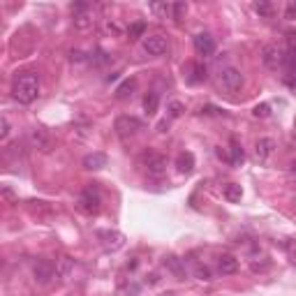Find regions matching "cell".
I'll return each mask as SVG.
<instances>
[{"label":"cell","mask_w":296,"mask_h":296,"mask_svg":"<svg viewBox=\"0 0 296 296\" xmlns=\"http://www.w3.org/2000/svg\"><path fill=\"white\" fill-rule=\"evenodd\" d=\"M102 30H104L107 35H121V26H118L116 21H111V19L104 21V24H102Z\"/></svg>","instance_id":"obj_30"},{"label":"cell","mask_w":296,"mask_h":296,"mask_svg":"<svg viewBox=\"0 0 296 296\" xmlns=\"http://www.w3.org/2000/svg\"><path fill=\"white\" fill-rule=\"evenodd\" d=\"M167 130H169V121L165 118V121L157 123V132H167Z\"/></svg>","instance_id":"obj_36"},{"label":"cell","mask_w":296,"mask_h":296,"mask_svg":"<svg viewBox=\"0 0 296 296\" xmlns=\"http://www.w3.org/2000/svg\"><path fill=\"white\" fill-rule=\"evenodd\" d=\"M176 167H178L180 174H190V171L194 169V155L192 153H180V155L176 157Z\"/></svg>","instance_id":"obj_17"},{"label":"cell","mask_w":296,"mask_h":296,"mask_svg":"<svg viewBox=\"0 0 296 296\" xmlns=\"http://www.w3.org/2000/svg\"><path fill=\"white\" fill-rule=\"evenodd\" d=\"M190 83H199V81H204L206 79V67H204V63H192L190 65Z\"/></svg>","instance_id":"obj_18"},{"label":"cell","mask_w":296,"mask_h":296,"mask_svg":"<svg viewBox=\"0 0 296 296\" xmlns=\"http://www.w3.org/2000/svg\"><path fill=\"white\" fill-rule=\"evenodd\" d=\"M192 273H194V278H197V280H201V282H211V280H213V276H211V268L209 266H201V264H197Z\"/></svg>","instance_id":"obj_25"},{"label":"cell","mask_w":296,"mask_h":296,"mask_svg":"<svg viewBox=\"0 0 296 296\" xmlns=\"http://www.w3.org/2000/svg\"><path fill=\"white\" fill-rule=\"evenodd\" d=\"M276 148H278V144L273 136H262V139H257V144H255V160H257L259 165H266V162L273 157Z\"/></svg>","instance_id":"obj_6"},{"label":"cell","mask_w":296,"mask_h":296,"mask_svg":"<svg viewBox=\"0 0 296 296\" xmlns=\"http://www.w3.org/2000/svg\"><path fill=\"white\" fill-rule=\"evenodd\" d=\"M100 206H102V197L97 192L93 185L83 188V192L79 194V201H77V209L86 215H97L100 213Z\"/></svg>","instance_id":"obj_3"},{"label":"cell","mask_w":296,"mask_h":296,"mask_svg":"<svg viewBox=\"0 0 296 296\" xmlns=\"http://www.w3.org/2000/svg\"><path fill=\"white\" fill-rule=\"evenodd\" d=\"M70 58L77 60V63H83V60H86V54H83V51H72V54H70Z\"/></svg>","instance_id":"obj_34"},{"label":"cell","mask_w":296,"mask_h":296,"mask_svg":"<svg viewBox=\"0 0 296 296\" xmlns=\"http://www.w3.org/2000/svg\"><path fill=\"white\" fill-rule=\"evenodd\" d=\"M162 296H178V294H174V291H167V294H162Z\"/></svg>","instance_id":"obj_38"},{"label":"cell","mask_w":296,"mask_h":296,"mask_svg":"<svg viewBox=\"0 0 296 296\" xmlns=\"http://www.w3.org/2000/svg\"><path fill=\"white\" fill-rule=\"evenodd\" d=\"M144 30H146V24L144 21H136V24H132L130 28H127V35H130V37H144Z\"/></svg>","instance_id":"obj_28"},{"label":"cell","mask_w":296,"mask_h":296,"mask_svg":"<svg viewBox=\"0 0 296 296\" xmlns=\"http://www.w3.org/2000/svg\"><path fill=\"white\" fill-rule=\"evenodd\" d=\"M107 167V155L104 153H88L83 157V169L88 171H97V169H104Z\"/></svg>","instance_id":"obj_14"},{"label":"cell","mask_w":296,"mask_h":296,"mask_svg":"<svg viewBox=\"0 0 296 296\" xmlns=\"http://www.w3.org/2000/svg\"><path fill=\"white\" fill-rule=\"evenodd\" d=\"M141 167L148 171V176H162L167 171V157L162 153L148 151L141 155Z\"/></svg>","instance_id":"obj_4"},{"label":"cell","mask_w":296,"mask_h":296,"mask_svg":"<svg viewBox=\"0 0 296 296\" xmlns=\"http://www.w3.org/2000/svg\"><path fill=\"white\" fill-rule=\"evenodd\" d=\"M151 10L155 12V14H160V16H169L171 14V5H167V3H155V5H151Z\"/></svg>","instance_id":"obj_31"},{"label":"cell","mask_w":296,"mask_h":296,"mask_svg":"<svg viewBox=\"0 0 296 296\" xmlns=\"http://www.w3.org/2000/svg\"><path fill=\"white\" fill-rule=\"evenodd\" d=\"M185 12H188V5H185V3H174V5H171V19L183 21Z\"/></svg>","instance_id":"obj_27"},{"label":"cell","mask_w":296,"mask_h":296,"mask_svg":"<svg viewBox=\"0 0 296 296\" xmlns=\"http://www.w3.org/2000/svg\"><path fill=\"white\" fill-rule=\"evenodd\" d=\"M28 141L33 148H37V151H42V153H49L54 148V139H51V134H49L44 127H33L28 134Z\"/></svg>","instance_id":"obj_7"},{"label":"cell","mask_w":296,"mask_h":296,"mask_svg":"<svg viewBox=\"0 0 296 296\" xmlns=\"http://www.w3.org/2000/svg\"><path fill=\"white\" fill-rule=\"evenodd\" d=\"M157 104H160V97H157V93H146V97H144V111L151 116V113H155L157 111Z\"/></svg>","instance_id":"obj_20"},{"label":"cell","mask_w":296,"mask_h":296,"mask_svg":"<svg viewBox=\"0 0 296 296\" xmlns=\"http://www.w3.org/2000/svg\"><path fill=\"white\" fill-rule=\"evenodd\" d=\"M253 116H255V118H266V116H271V104H266V102L257 104V107L253 109Z\"/></svg>","instance_id":"obj_29"},{"label":"cell","mask_w":296,"mask_h":296,"mask_svg":"<svg viewBox=\"0 0 296 296\" xmlns=\"http://www.w3.org/2000/svg\"><path fill=\"white\" fill-rule=\"evenodd\" d=\"M194 49L199 56H211L215 51V39L211 37L209 33H199L194 35Z\"/></svg>","instance_id":"obj_12"},{"label":"cell","mask_w":296,"mask_h":296,"mask_svg":"<svg viewBox=\"0 0 296 296\" xmlns=\"http://www.w3.org/2000/svg\"><path fill=\"white\" fill-rule=\"evenodd\" d=\"M74 271V262L70 257H60L58 264H56V276L60 278V280H67L70 276H72Z\"/></svg>","instance_id":"obj_15"},{"label":"cell","mask_w":296,"mask_h":296,"mask_svg":"<svg viewBox=\"0 0 296 296\" xmlns=\"http://www.w3.org/2000/svg\"><path fill=\"white\" fill-rule=\"evenodd\" d=\"M218 271H220V276H234V273L238 271V259L234 257V255H220Z\"/></svg>","instance_id":"obj_13"},{"label":"cell","mask_w":296,"mask_h":296,"mask_svg":"<svg viewBox=\"0 0 296 296\" xmlns=\"http://www.w3.org/2000/svg\"><path fill=\"white\" fill-rule=\"evenodd\" d=\"M97 238L102 241V248L107 253H118L125 245V236L121 232H97Z\"/></svg>","instance_id":"obj_9"},{"label":"cell","mask_w":296,"mask_h":296,"mask_svg":"<svg viewBox=\"0 0 296 296\" xmlns=\"http://www.w3.org/2000/svg\"><path fill=\"white\" fill-rule=\"evenodd\" d=\"M287 37H289V51H296V33H289Z\"/></svg>","instance_id":"obj_35"},{"label":"cell","mask_w":296,"mask_h":296,"mask_svg":"<svg viewBox=\"0 0 296 296\" xmlns=\"http://www.w3.org/2000/svg\"><path fill=\"white\" fill-rule=\"evenodd\" d=\"M134 86H136L134 79H125V81L116 88V97L118 100H127V97L132 95V90H134Z\"/></svg>","instance_id":"obj_22"},{"label":"cell","mask_w":296,"mask_h":296,"mask_svg":"<svg viewBox=\"0 0 296 296\" xmlns=\"http://www.w3.org/2000/svg\"><path fill=\"white\" fill-rule=\"evenodd\" d=\"M282 51L276 47V44H266V47L262 49V63L266 65L268 70H278V67H282Z\"/></svg>","instance_id":"obj_10"},{"label":"cell","mask_w":296,"mask_h":296,"mask_svg":"<svg viewBox=\"0 0 296 296\" xmlns=\"http://www.w3.org/2000/svg\"><path fill=\"white\" fill-rule=\"evenodd\" d=\"M218 88L222 93H227V95H236V93H241V88H243V74H241V70L232 67V65H227V67H220V72H218Z\"/></svg>","instance_id":"obj_2"},{"label":"cell","mask_w":296,"mask_h":296,"mask_svg":"<svg viewBox=\"0 0 296 296\" xmlns=\"http://www.w3.org/2000/svg\"><path fill=\"white\" fill-rule=\"evenodd\" d=\"M7 136H10V121H7V116L0 118V139L5 141Z\"/></svg>","instance_id":"obj_32"},{"label":"cell","mask_w":296,"mask_h":296,"mask_svg":"<svg viewBox=\"0 0 296 296\" xmlns=\"http://www.w3.org/2000/svg\"><path fill=\"white\" fill-rule=\"evenodd\" d=\"M285 19H296V3H289L287 5V10H285Z\"/></svg>","instance_id":"obj_33"},{"label":"cell","mask_w":296,"mask_h":296,"mask_svg":"<svg viewBox=\"0 0 296 296\" xmlns=\"http://www.w3.org/2000/svg\"><path fill=\"white\" fill-rule=\"evenodd\" d=\"M253 10L257 12L259 16H271V14H273L271 3H266V0H259V3H255V5H253Z\"/></svg>","instance_id":"obj_26"},{"label":"cell","mask_w":296,"mask_h":296,"mask_svg":"<svg viewBox=\"0 0 296 296\" xmlns=\"http://www.w3.org/2000/svg\"><path fill=\"white\" fill-rule=\"evenodd\" d=\"M33 276H35V282H39V285H49V282L56 278V268L51 266L47 259H39V262L33 266Z\"/></svg>","instance_id":"obj_11"},{"label":"cell","mask_w":296,"mask_h":296,"mask_svg":"<svg viewBox=\"0 0 296 296\" xmlns=\"http://www.w3.org/2000/svg\"><path fill=\"white\" fill-rule=\"evenodd\" d=\"M165 266L169 268L171 273H176V276H178V280H183V278H185V268H183V264H180V259L167 257V259H165Z\"/></svg>","instance_id":"obj_23"},{"label":"cell","mask_w":296,"mask_h":296,"mask_svg":"<svg viewBox=\"0 0 296 296\" xmlns=\"http://www.w3.org/2000/svg\"><path fill=\"white\" fill-rule=\"evenodd\" d=\"M3 197H5V199H12L14 194H12V190H10V188H3Z\"/></svg>","instance_id":"obj_37"},{"label":"cell","mask_w":296,"mask_h":296,"mask_svg":"<svg viewBox=\"0 0 296 296\" xmlns=\"http://www.w3.org/2000/svg\"><path fill=\"white\" fill-rule=\"evenodd\" d=\"M224 199H227L229 204H238V201L243 199V188L238 183H227L224 185Z\"/></svg>","instance_id":"obj_16"},{"label":"cell","mask_w":296,"mask_h":296,"mask_svg":"<svg viewBox=\"0 0 296 296\" xmlns=\"http://www.w3.org/2000/svg\"><path fill=\"white\" fill-rule=\"evenodd\" d=\"M167 111H169V118H180L185 113V104L178 102V100H171L169 107H167Z\"/></svg>","instance_id":"obj_24"},{"label":"cell","mask_w":296,"mask_h":296,"mask_svg":"<svg viewBox=\"0 0 296 296\" xmlns=\"http://www.w3.org/2000/svg\"><path fill=\"white\" fill-rule=\"evenodd\" d=\"M12 95L21 104H33L39 95V77L35 72H24L21 77H16Z\"/></svg>","instance_id":"obj_1"},{"label":"cell","mask_w":296,"mask_h":296,"mask_svg":"<svg viewBox=\"0 0 296 296\" xmlns=\"http://www.w3.org/2000/svg\"><path fill=\"white\" fill-rule=\"evenodd\" d=\"M243 148H241V144H238L236 139H232V144H229V162L232 165H241L243 162Z\"/></svg>","instance_id":"obj_21"},{"label":"cell","mask_w":296,"mask_h":296,"mask_svg":"<svg viewBox=\"0 0 296 296\" xmlns=\"http://www.w3.org/2000/svg\"><path fill=\"white\" fill-rule=\"evenodd\" d=\"M74 28L79 30H88L93 24H95V19L90 16V12H81V14H74Z\"/></svg>","instance_id":"obj_19"},{"label":"cell","mask_w":296,"mask_h":296,"mask_svg":"<svg viewBox=\"0 0 296 296\" xmlns=\"http://www.w3.org/2000/svg\"><path fill=\"white\" fill-rule=\"evenodd\" d=\"M139 130H144V123L134 116H118L116 118V132L125 139V136H134Z\"/></svg>","instance_id":"obj_8"},{"label":"cell","mask_w":296,"mask_h":296,"mask_svg":"<svg viewBox=\"0 0 296 296\" xmlns=\"http://www.w3.org/2000/svg\"><path fill=\"white\" fill-rule=\"evenodd\" d=\"M141 49H144V54L157 58V56H165L169 51V42H167L165 35H146L144 42H141Z\"/></svg>","instance_id":"obj_5"}]
</instances>
